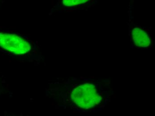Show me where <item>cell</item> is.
I'll list each match as a JSON object with an SVG mask.
<instances>
[{"mask_svg": "<svg viewBox=\"0 0 155 116\" xmlns=\"http://www.w3.org/2000/svg\"><path fill=\"white\" fill-rule=\"evenodd\" d=\"M73 102L80 108L87 109L95 107L101 102V97L92 84L78 86L71 95Z\"/></svg>", "mask_w": 155, "mask_h": 116, "instance_id": "1", "label": "cell"}, {"mask_svg": "<svg viewBox=\"0 0 155 116\" xmlns=\"http://www.w3.org/2000/svg\"><path fill=\"white\" fill-rule=\"evenodd\" d=\"M0 47L15 54L26 53L31 49L30 43L15 34L0 33Z\"/></svg>", "mask_w": 155, "mask_h": 116, "instance_id": "2", "label": "cell"}, {"mask_svg": "<svg viewBox=\"0 0 155 116\" xmlns=\"http://www.w3.org/2000/svg\"><path fill=\"white\" fill-rule=\"evenodd\" d=\"M132 36L133 42L137 47L146 48L151 43L149 35L143 29L136 27L132 30Z\"/></svg>", "mask_w": 155, "mask_h": 116, "instance_id": "3", "label": "cell"}, {"mask_svg": "<svg viewBox=\"0 0 155 116\" xmlns=\"http://www.w3.org/2000/svg\"><path fill=\"white\" fill-rule=\"evenodd\" d=\"M89 0H62V4L66 7L77 6L85 3Z\"/></svg>", "mask_w": 155, "mask_h": 116, "instance_id": "4", "label": "cell"}]
</instances>
